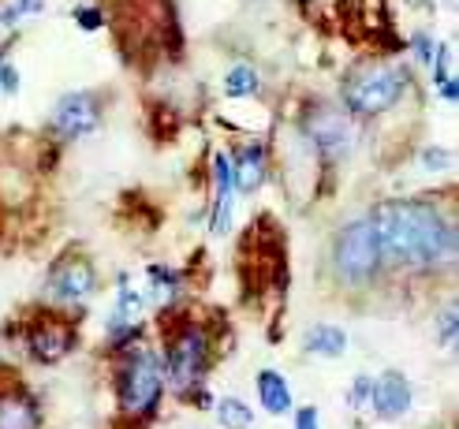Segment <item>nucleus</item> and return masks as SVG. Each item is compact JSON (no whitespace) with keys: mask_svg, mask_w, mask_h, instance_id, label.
<instances>
[{"mask_svg":"<svg viewBox=\"0 0 459 429\" xmlns=\"http://www.w3.org/2000/svg\"><path fill=\"white\" fill-rule=\"evenodd\" d=\"M377 236V251L400 269H433L452 254V224L419 198H396L366 217Z\"/></svg>","mask_w":459,"mask_h":429,"instance_id":"nucleus-1","label":"nucleus"},{"mask_svg":"<svg viewBox=\"0 0 459 429\" xmlns=\"http://www.w3.org/2000/svg\"><path fill=\"white\" fill-rule=\"evenodd\" d=\"M160 396H165V370H160V358L143 344L124 347L120 363H117V408H120V415L131 422H146V418H153Z\"/></svg>","mask_w":459,"mask_h":429,"instance_id":"nucleus-2","label":"nucleus"},{"mask_svg":"<svg viewBox=\"0 0 459 429\" xmlns=\"http://www.w3.org/2000/svg\"><path fill=\"white\" fill-rule=\"evenodd\" d=\"M403 90H407L403 67L370 60L343 79V105H348V112H355V116H377V112H388L403 98Z\"/></svg>","mask_w":459,"mask_h":429,"instance_id":"nucleus-3","label":"nucleus"},{"mask_svg":"<svg viewBox=\"0 0 459 429\" xmlns=\"http://www.w3.org/2000/svg\"><path fill=\"white\" fill-rule=\"evenodd\" d=\"M160 370H165V381L179 396L195 392L205 381V370H210V336H205L198 322H183L165 336Z\"/></svg>","mask_w":459,"mask_h":429,"instance_id":"nucleus-4","label":"nucleus"},{"mask_svg":"<svg viewBox=\"0 0 459 429\" xmlns=\"http://www.w3.org/2000/svg\"><path fill=\"white\" fill-rule=\"evenodd\" d=\"M333 265L340 280L348 284H366L374 280L377 265H381V251H377V236L370 228V220H351L333 243Z\"/></svg>","mask_w":459,"mask_h":429,"instance_id":"nucleus-5","label":"nucleus"},{"mask_svg":"<svg viewBox=\"0 0 459 429\" xmlns=\"http://www.w3.org/2000/svg\"><path fill=\"white\" fill-rule=\"evenodd\" d=\"M75 344H79V329L67 318H56V313H45V318H38L27 329V351L34 363H45V366L64 363L75 351Z\"/></svg>","mask_w":459,"mask_h":429,"instance_id":"nucleus-6","label":"nucleus"},{"mask_svg":"<svg viewBox=\"0 0 459 429\" xmlns=\"http://www.w3.org/2000/svg\"><path fill=\"white\" fill-rule=\"evenodd\" d=\"M101 124V105L90 90H75V94L60 98L56 112H53V131L60 139H82Z\"/></svg>","mask_w":459,"mask_h":429,"instance_id":"nucleus-7","label":"nucleus"},{"mask_svg":"<svg viewBox=\"0 0 459 429\" xmlns=\"http://www.w3.org/2000/svg\"><path fill=\"white\" fill-rule=\"evenodd\" d=\"M98 284V273L82 254H67L49 273V296L60 303H82Z\"/></svg>","mask_w":459,"mask_h":429,"instance_id":"nucleus-8","label":"nucleus"},{"mask_svg":"<svg viewBox=\"0 0 459 429\" xmlns=\"http://www.w3.org/2000/svg\"><path fill=\"white\" fill-rule=\"evenodd\" d=\"M411 381L400 373V370H385L381 377H370V411L381 418V422H396L411 411Z\"/></svg>","mask_w":459,"mask_h":429,"instance_id":"nucleus-9","label":"nucleus"},{"mask_svg":"<svg viewBox=\"0 0 459 429\" xmlns=\"http://www.w3.org/2000/svg\"><path fill=\"white\" fill-rule=\"evenodd\" d=\"M0 429H41V403L27 385L0 389Z\"/></svg>","mask_w":459,"mask_h":429,"instance_id":"nucleus-10","label":"nucleus"},{"mask_svg":"<svg viewBox=\"0 0 459 429\" xmlns=\"http://www.w3.org/2000/svg\"><path fill=\"white\" fill-rule=\"evenodd\" d=\"M307 134L314 139V146L325 150V153H348V146H351L348 116H343V112H333V108H314L307 116Z\"/></svg>","mask_w":459,"mask_h":429,"instance_id":"nucleus-11","label":"nucleus"},{"mask_svg":"<svg viewBox=\"0 0 459 429\" xmlns=\"http://www.w3.org/2000/svg\"><path fill=\"white\" fill-rule=\"evenodd\" d=\"M255 389H258V403H262V411H265V415H273V418H281V415H288V411L295 408L288 377H284V373H277V370H258Z\"/></svg>","mask_w":459,"mask_h":429,"instance_id":"nucleus-12","label":"nucleus"},{"mask_svg":"<svg viewBox=\"0 0 459 429\" xmlns=\"http://www.w3.org/2000/svg\"><path fill=\"white\" fill-rule=\"evenodd\" d=\"M213 179H217V202H213V236L228 232L232 220V194H236V179H232V161L224 153L213 157Z\"/></svg>","mask_w":459,"mask_h":429,"instance_id":"nucleus-13","label":"nucleus"},{"mask_svg":"<svg viewBox=\"0 0 459 429\" xmlns=\"http://www.w3.org/2000/svg\"><path fill=\"white\" fill-rule=\"evenodd\" d=\"M232 179H236V191L255 194L262 187V179H265V150L262 146H247L232 161Z\"/></svg>","mask_w":459,"mask_h":429,"instance_id":"nucleus-14","label":"nucleus"},{"mask_svg":"<svg viewBox=\"0 0 459 429\" xmlns=\"http://www.w3.org/2000/svg\"><path fill=\"white\" fill-rule=\"evenodd\" d=\"M303 351L317 355V358H340L343 351H348V332H343L340 325H314L303 336Z\"/></svg>","mask_w":459,"mask_h":429,"instance_id":"nucleus-15","label":"nucleus"},{"mask_svg":"<svg viewBox=\"0 0 459 429\" xmlns=\"http://www.w3.org/2000/svg\"><path fill=\"white\" fill-rule=\"evenodd\" d=\"M217 422L224 429H250V425H255V411H250L239 396H224L217 403Z\"/></svg>","mask_w":459,"mask_h":429,"instance_id":"nucleus-16","label":"nucleus"},{"mask_svg":"<svg viewBox=\"0 0 459 429\" xmlns=\"http://www.w3.org/2000/svg\"><path fill=\"white\" fill-rule=\"evenodd\" d=\"M224 94L228 98H250V94H258V72H255V67H247V64L232 67V72L224 75Z\"/></svg>","mask_w":459,"mask_h":429,"instance_id":"nucleus-17","label":"nucleus"},{"mask_svg":"<svg viewBox=\"0 0 459 429\" xmlns=\"http://www.w3.org/2000/svg\"><path fill=\"white\" fill-rule=\"evenodd\" d=\"M150 280H153V291L165 303H172L176 299V291H179V273L176 269H165V265H153L150 269Z\"/></svg>","mask_w":459,"mask_h":429,"instance_id":"nucleus-18","label":"nucleus"},{"mask_svg":"<svg viewBox=\"0 0 459 429\" xmlns=\"http://www.w3.org/2000/svg\"><path fill=\"white\" fill-rule=\"evenodd\" d=\"M348 408L351 411H362V408H370V377L359 373L351 381V392H348Z\"/></svg>","mask_w":459,"mask_h":429,"instance_id":"nucleus-19","label":"nucleus"},{"mask_svg":"<svg viewBox=\"0 0 459 429\" xmlns=\"http://www.w3.org/2000/svg\"><path fill=\"white\" fill-rule=\"evenodd\" d=\"M41 8V0H12V4L0 12V22H4V27H12L15 19H22V15H30V12H38Z\"/></svg>","mask_w":459,"mask_h":429,"instance_id":"nucleus-20","label":"nucleus"},{"mask_svg":"<svg viewBox=\"0 0 459 429\" xmlns=\"http://www.w3.org/2000/svg\"><path fill=\"white\" fill-rule=\"evenodd\" d=\"M291 429H321V415H317V408H299V411H295Z\"/></svg>","mask_w":459,"mask_h":429,"instance_id":"nucleus-21","label":"nucleus"},{"mask_svg":"<svg viewBox=\"0 0 459 429\" xmlns=\"http://www.w3.org/2000/svg\"><path fill=\"white\" fill-rule=\"evenodd\" d=\"M75 22H79L82 30H98L101 27V12L98 8H79L75 12Z\"/></svg>","mask_w":459,"mask_h":429,"instance_id":"nucleus-22","label":"nucleus"},{"mask_svg":"<svg viewBox=\"0 0 459 429\" xmlns=\"http://www.w3.org/2000/svg\"><path fill=\"white\" fill-rule=\"evenodd\" d=\"M0 90H4V94H15L19 90V72L15 67H0Z\"/></svg>","mask_w":459,"mask_h":429,"instance_id":"nucleus-23","label":"nucleus"},{"mask_svg":"<svg viewBox=\"0 0 459 429\" xmlns=\"http://www.w3.org/2000/svg\"><path fill=\"white\" fill-rule=\"evenodd\" d=\"M441 332H445V344L452 347L455 344V306L445 310V322H441Z\"/></svg>","mask_w":459,"mask_h":429,"instance_id":"nucleus-24","label":"nucleus"}]
</instances>
